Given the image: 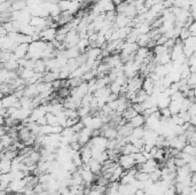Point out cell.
<instances>
[{"mask_svg":"<svg viewBox=\"0 0 196 195\" xmlns=\"http://www.w3.org/2000/svg\"><path fill=\"white\" fill-rule=\"evenodd\" d=\"M190 36H192V33H190V31H189V29L184 27V28L181 29V31H180V36H179V38L181 39L182 41H185L186 39H188Z\"/></svg>","mask_w":196,"mask_h":195,"instance_id":"19","label":"cell"},{"mask_svg":"<svg viewBox=\"0 0 196 195\" xmlns=\"http://www.w3.org/2000/svg\"><path fill=\"white\" fill-rule=\"evenodd\" d=\"M172 121H173V123H174V125H184V123H186L185 121H184V118H182L180 115H172Z\"/></svg>","mask_w":196,"mask_h":195,"instance_id":"22","label":"cell"},{"mask_svg":"<svg viewBox=\"0 0 196 195\" xmlns=\"http://www.w3.org/2000/svg\"><path fill=\"white\" fill-rule=\"evenodd\" d=\"M136 115H139V113H138V111H136L132 106H130L127 109L125 110L124 113L122 114V116L124 117V118H126L127 121H131L133 117H136Z\"/></svg>","mask_w":196,"mask_h":195,"instance_id":"10","label":"cell"},{"mask_svg":"<svg viewBox=\"0 0 196 195\" xmlns=\"http://www.w3.org/2000/svg\"><path fill=\"white\" fill-rule=\"evenodd\" d=\"M12 4H13L12 0H7V1H5L2 4H0V12L5 13V12L12 11Z\"/></svg>","mask_w":196,"mask_h":195,"instance_id":"18","label":"cell"},{"mask_svg":"<svg viewBox=\"0 0 196 195\" xmlns=\"http://www.w3.org/2000/svg\"><path fill=\"white\" fill-rule=\"evenodd\" d=\"M145 131H146V129L141 126V128H136L133 129V132H132V137L133 138H136V139H143V135H145Z\"/></svg>","mask_w":196,"mask_h":195,"instance_id":"14","label":"cell"},{"mask_svg":"<svg viewBox=\"0 0 196 195\" xmlns=\"http://www.w3.org/2000/svg\"><path fill=\"white\" fill-rule=\"evenodd\" d=\"M178 195H189V194H187V193H185V192H181V193H179Z\"/></svg>","mask_w":196,"mask_h":195,"instance_id":"31","label":"cell"},{"mask_svg":"<svg viewBox=\"0 0 196 195\" xmlns=\"http://www.w3.org/2000/svg\"><path fill=\"white\" fill-rule=\"evenodd\" d=\"M190 123H192L194 126H196V116H192V118H190Z\"/></svg>","mask_w":196,"mask_h":195,"instance_id":"30","label":"cell"},{"mask_svg":"<svg viewBox=\"0 0 196 195\" xmlns=\"http://www.w3.org/2000/svg\"><path fill=\"white\" fill-rule=\"evenodd\" d=\"M188 113L190 114V116H196V105L194 102L192 103V106L189 107Z\"/></svg>","mask_w":196,"mask_h":195,"instance_id":"29","label":"cell"},{"mask_svg":"<svg viewBox=\"0 0 196 195\" xmlns=\"http://www.w3.org/2000/svg\"><path fill=\"white\" fill-rule=\"evenodd\" d=\"M32 135H33V133H32V131L28 128V126H23V128L18 131V139H20L22 142L28 141Z\"/></svg>","mask_w":196,"mask_h":195,"instance_id":"7","label":"cell"},{"mask_svg":"<svg viewBox=\"0 0 196 195\" xmlns=\"http://www.w3.org/2000/svg\"><path fill=\"white\" fill-rule=\"evenodd\" d=\"M141 152L140 149H138L133 144H126V145L123 146V148L121 149V154L122 155H132V154H136V153Z\"/></svg>","mask_w":196,"mask_h":195,"instance_id":"8","label":"cell"},{"mask_svg":"<svg viewBox=\"0 0 196 195\" xmlns=\"http://www.w3.org/2000/svg\"><path fill=\"white\" fill-rule=\"evenodd\" d=\"M174 164L177 168H182V167H185L187 163L182 160L181 157H174Z\"/></svg>","mask_w":196,"mask_h":195,"instance_id":"26","label":"cell"},{"mask_svg":"<svg viewBox=\"0 0 196 195\" xmlns=\"http://www.w3.org/2000/svg\"><path fill=\"white\" fill-rule=\"evenodd\" d=\"M118 163L121 164L125 170H130L131 168L136 165V161H134L132 155H121L119 156V160H118Z\"/></svg>","mask_w":196,"mask_h":195,"instance_id":"1","label":"cell"},{"mask_svg":"<svg viewBox=\"0 0 196 195\" xmlns=\"http://www.w3.org/2000/svg\"><path fill=\"white\" fill-rule=\"evenodd\" d=\"M136 178L140 181H147L150 179V174L147 173V172H143V171H139V172L136 173Z\"/></svg>","mask_w":196,"mask_h":195,"instance_id":"20","label":"cell"},{"mask_svg":"<svg viewBox=\"0 0 196 195\" xmlns=\"http://www.w3.org/2000/svg\"><path fill=\"white\" fill-rule=\"evenodd\" d=\"M109 87H110L111 90V93H115V94H121L122 92V86L118 85L117 83H111L110 85H109Z\"/></svg>","mask_w":196,"mask_h":195,"instance_id":"21","label":"cell"},{"mask_svg":"<svg viewBox=\"0 0 196 195\" xmlns=\"http://www.w3.org/2000/svg\"><path fill=\"white\" fill-rule=\"evenodd\" d=\"M142 90L145 91V92H147L148 95H151V94L154 93V91H155V82H154L149 76L145 77V79H143Z\"/></svg>","mask_w":196,"mask_h":195,"instance_id":"5","label":"cell"},{"mask_svg":"<svg viewBox=\"0 0 196 195\" xmlns=\"http://www.w3.org/2000/svg\"><path fill=\"white\" fill-rule=\"evenodd\" d=\"M29 45H30V44L25 43V44H20V45H17V46L15 47L14 54L20 60H21V59H24V57L26 56V54L29 53Z\"/></svg>","mask_w":196,"mask_h":195,"instance_id":"4","label":"cell"},{"mask_svg":"<svg viewBox=\"0 0 196 195\" xmlns=\"http://www.w3.org/2000/svg\"><path fill=\"white\" fill-rule=\"evenodd\" d=\"M60 195H61V194H60Z\"/></svg>","mask_w":196,"mask_h":195,"instance_id":"33","label":"cell"},{"mask_svg":"<svg viewBox=\"0 0 196 195\" xmlns=\"http://www.w3.org/2000/svg\"><path fill=\"white\" fill-rule=\"evenodd\" d=\"M187 138H188V144H195L196 142V132L188 134L187 135Z\"/></svg>","mask_w":196,"mask_h":195,"instance_id":"28","label":"cell"},{"mask_svg":"<svg viewBox=\"0 0 196 195\" xmlns=\"http://www.w3.org/2000/svg\"><path fill=\"white\" fill-rule=\"evenodd\" d=\"M194 93H195V96H196V89H194Z\"/></svg>","mask_w":196,"mask_h":195,"instance_id":"32","label":"cell"},{"mask_svg":"<svg viewBox=\"0 0 196 195\" xmlns=\"http://www.w3.org/2000/svg\"><path fill=\"white\" fill-rule=\"evenodd\" d=\"M84 128H85V125H84V123L82 122V119L77 123V124H75L74 126H72V130L76 132V133H79L80 131H83L84 130Z\"/></svg>","mask_w":196,"mask_h":195,"instance_id":"23","label":"cell"},{"mask_svg":"<svg viewBox=\"0 0 196 195\" xmlns=\"http://www.w3.org/2000/svg\"><path fill=\"white\" fill-rule=\"evenodd\" d=\"M164 195H178L174 185H171L170 187L166 188V189L164 191Z\"/></svg>","mask_w":196,"mask_h":195,"instance_id":"24","label":"cell"},{"mask_svg":"<svg viewBox=\"0 0 196 195\" xmlns=\"http://www.w3.org/2000/svg\"><path fill=\"white\" fill-rule=\"evenodd\" d=\"M56 35H57V29H54V28H46L45 30H43V31L40 32L41 40L47 41V43L53 41L54 39L56 38Z\"/></svg>","mask_w":196,"mask_h":195,"instance_id":"2","label":"cell"},{"mask_svg":"<svg viewBox=\"0 0 196 195\" xmlns=\"http://www.w3.org/2000/svg\"><path fill=\"white\" fill-rule=\"evenodd\" d=\"M160 114H162V117H165V118H171L172 117V113L170 108H163V109H160Z\"/></svg>","mask_w":196,"mask_h":195,"instance_id":"25","label":"cell"},{"mask_svg":"<svg viewBox=\"0 0 196 195\" xmlns=\"http://www.w3.org/2000/svg\"><path fill=\"white\" fill-rule=\"evenodd\" d=\"M20 99H18L17 96L15 95L14 93H12V94H8V95H5L1 100V108H11L13 107L16 102H18Z\"/></svg>","mask_w":196,"mask_h":195,"instance_id":"3","label":"cell"},{"mask_svg":"<svg viewBox=\"0 0 196 195\" xmlns=\"http://www.w3.org/2000/svg\"><path fill=\"white\" fill-rule=\"evenodd\" d=\"M150 179H151L154 183H158V181H160V179H162V170L157 168L153 173H150Z\"/></svg>","mask_w":196,"mask_h":195,"instance_id":"16","label":"cell"},{"mask_svg":"<svg viewBox=\"0 0 196 195\" xmlns=\"http://www.w3.org/2000/svg\"><path fill=\"white\" fill-rule=\"evenodd\" d=\"M150 41H151V38H150L149 33H147V35H140L136 44L139 45V47H148V44Z\"/></svg>","mask_w":196,"mask_h":195,"instance_id":"9","label":"cell"},{"mask_svg":"<svg viewBox=\"0 0 196 195\" xmlns=\"http://www.w3.org/2000/svg\"><path fill=\"white\" fill-rule=\"evenodd\" d=\"M182 152L186 153V154H189V155L194 156V157H196V148L192 145V144H187V145L185 146V148L182 149Z\"/></svg>","mask_w":196,"mask_h":195,"instance_id":"17","label":"cell"},{"mask_svg":"<svg viewBox=\"0 0 196 195\" xmlns=\"http://www.w3.org/2000/svg\"><path fill=\"white\" fill-rule=\"evenodd\" d=\"M184 101V100H182ZM182 101H172L171 100V103H170V110H171L172 115H178L180 111H181V103Z\"/></svg>","mask_w":196,"mask_h":195,"instance_id":"11","label":"cell"},{"mask_svg":"<svg viewBox=\"0 0 196 195\" xmlns=\"http://www.w3.org/2000/svg\"><path fill=\"white\" fill-rule=\"evenodd\" d=\"M71 95V89L69 87H61L60 90L56 91V96L57 98H61V99H67L69 96Z\"/></svg>","mask_w":196,"mask_h":195,"instance_id":"12","label":"cell"},{"mask_svg":"<svg viewBox=\"0 0 196 195\" xmlns=\"http://www.w3.org/2000/svg\"><path fill=\"white\" fill-rule=\"evenodd\" d=\"M128 123H130V125H131L133 129L141 128L143 125H146V117L143 116L142 114H139V115H136V117H133L131 121H128Z\"/></svg>","mask_w":196,"mask_h":195,"instance_id":"6","label":"cell"},{"mask_svg":"<svg viewBox=\"0 0 196 195\" xmlns=\"http://www.w3.org/2000/svg\"><path fill=\"white\" fill-rule=\"evenodd\" d=\"M46 118H47V122H48V124L50 125H55V124H59V117L53 113H47L46 114Z\"/></svg>","mask_w":196,"mask_h":195,"instance_id":"15","label":"cell"},{"mask_svg":"<svg viewBox=\"0 0 196 195\" xmlns=\"http://www.w3.org/2000/svg\"><path fill=\"white\" fill-rule=\"evenodd\" d=\"M133 156V158H134V161H136V165H141V164L143 163H146L147 158H146V156L143 155L142 152H139V153H136V154H132Z\"/></svg>","mask_w":196,"mask_h":195,"instance_id":"13","label":"cell"},{"mask_svg":"<svg viewBox=\"0 0 196 195\" xmlns=\"http://www.w3.org/2000/svg\"><path fill=\"white\" fill-rule=\"evenodd\" d=\"M168 37H165L164 35L163 36H160V38L157 39V41H156V46L158 45V46H162V45H165L166 44V41H168Z\"/></svg>","mask_w":196,"mask_h":195,"instance_id":"27","label":"cell"}]
</instances>
